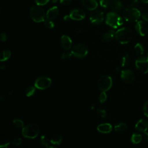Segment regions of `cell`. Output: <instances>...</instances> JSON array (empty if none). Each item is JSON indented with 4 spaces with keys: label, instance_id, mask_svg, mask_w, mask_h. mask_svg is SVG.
<instances>
[{
    "label": "cell",
    "instance_id": "484cf974",
    "mask_svg": "<svg viewBox=\"0 0 148 148\" xmlns=\"http://www.w3.org/2000/svg\"><path fill=\"white\" fill-rule=\"evenodd\" d=\"M134 50L136 53L140 55H142L144 53L145 51V49L143 45L140 43H138L135 45Z\"/></svg>",
    "mask_w": 148,
    "mask_h": 148
},
{
    "label": "cell",
    "instance_id": "3957f363",
    "mask_svg": "<svg viewBox=\"0 0 148 148\" xmlns=\"http://www.w3.org/2000/svg\"><path fill=\"white\" fill-rule=\"evenodd\" d=\"M29 14L31 19L36 23H40L45 20L46 14L45 10L39 5L31 7Z\"/></svg>",
    "mask_w": 148,
    "mask_h": 148
},
{
    "label": "cell",
    "instance_id": "e575fe53",
    "mask_svg": "<svg viewBox=\"0 0 148 148\" xmlns=\"http://www.w3.org/2000/svg\"><path fill=\"white\" fill-rule=\"evenodd\" d=\"M50 0H35V2L37 5L43 6L49 2Z\"/></svg>",
    "mask_w": 148,
    "mask_h": 148
},
{
    "label": "cell",
    "instance_id": "836d02e7",
    "mask_svg": "<svg viewBox=\"0 0 148 148\" xmlns=\"http://www.w3.org/2000/svg\"><path fill=\"white\" fill-rule=\"evenodd\" d=\"M143 112L144 114L148 117V101H147L143 106Z\"/></svg>",
    "mask_w": 148,
    "mask_h": 148
},
{
    "label": "cell",
    "instance_id": "9a60e30c",
    "mask_svg": "<svg viewBox=\"0 0 148 148\" xmlns=\"http://www.w3.org/2000/svg\"><path fill=\"white\" fill-rule=\"evenodd\" d=\"M109 7L113 12H119L123 8V3L120 0H109Z\"/></svg>",
    "mask_w": 148,
    "mask_h": 148
},
{
    "label": "cell",
    "instance_id": "7bdbcfd3",
    "mask_svg": "<svg viewBox=\"0 0 148 148\" xmlns=\"http://www.w3.org/2000/svg\"><path fill=\"white\" fill-rule=\"evenodd\" d=\"M70 18V17H69V16H65L64 17V20H65V21H67L68 19H69Z\"/></svg>",
    "mask_w": 148,
    "mask_h": 148
},
{
    "label": "cell",
    "instance_id": "7a4b0ae2",
    "mask_svg": "<svg viewBox=\"0 0 148 148\" xmlns=\"http://www.w3.org/2000/svg\"><path fill=\"white\" fill-rule=\"evenodd\" d=\"M105 23L109 26L117 28L123 24L122 17L115 12H110L106 14Z\"/></svg>",
    "mask_w": 148,
    "mask_h": 148
},
{
    "label": "cell",
    "instance_id": "b9f144b4",
    "mask_svg": "<svg viewBox=\"0 0 148 148\" xmlns=\"http://www.w3.org/2000/svg\"><path fill=\"white\" fill-rule=\"evenodd\" d=\"M143 135H142V137L143 139L146 141L148 142V132H147V131L142 132Z\"/></svg>",
    "mask_w": 148,
    "mask_h": 148
},
{
    "label": "cell",
    "instance_id": "4fadbf2b",
    "mask_svg": "<svg viewBox=\"0 0 148 148\" xmlns=\"http://www.w3.org/2000/svg\"><path fill=\"white\" fill-rule=\"evenodd\" d=\"M70 18L76 21H80L85 18V13L80 9L75 8L73 9L69 13Z\"/></svg>",
    "mask_w": 148,
    "mask_h": 148
},
{
    "label": "cell",
    "instance_id": "83f0119b",
    "mask_svg": "<svg viewBox=\"0 0 148 148\" xmlns=\"http://www.w3.org/2000/svg\"><path fill=\"white\" fill-rule=\"evenodd\" d=\"M35 88H36L35 87H34L33 86H29V87H27L25 91V95L28 97L33 95L35 91Z\"/></svg>",
    "mask_w": 148,
    "mask_h": 148
},
{
    "label": "cell",
    "instance_id": "d4e9b609",
    "mask_svg": "<svg viewBox=\"0 0 148 148\" xmlns=\"http://www.w3.org/2000/svg\"><path fill=\"white\" fill-rule=\"evenodd\" d=\"M127 129V125L124 123H120L114 126V130L117 132H123Z\"/></svg>",
    "mask_w": 148,
    "mask_h": 148
},
{
    "label": "cell",
    "instance_id": "ee69618b",
    "mask_svg": "<svg viewBox=\"0 0 148 148\" xmlns=\"http://www.w3.org/2000/svg\"><path fill=\"white\" fill-rule=\"evenodd\" d=\"M141 1L143 3H148V0H141Z\"/></svg>",
    "mask_w": 148,
    "mask_h": 148
},
{
    "label": "cell",
    "instance_id": "74e56055",
    "mask_svg": "<svg viewBox=\"0 0 148 148\" xmlns=\"http://www.w3.org/2000/svg\"><path fill=\"white\" fill-rule=\"evenodd\" d=\"M140 2L139 0H134L131 3V7L137 8V7L140 5Z\"/></svg>",
    "mask_w": 148,
    "mask_h": 148
},
{
    "label": "cell",
    "instance_id": "f546056e",
    "mask_svg": "<svg viewBox=\"0 0 148 148\" xmlns=\"http://www.w3.org/2000/svg\"><path fill=\"white\" fill-rule=\"evenodd\" d=\"M43 22H44V25L48 28H53L54 27V23L50 20L46 18L43 21Z\"/></svg>",
    "mask_w": 148,
    "mask_h": 148
},
{
    "label": "cell",
    "instance_id": "f35d334b",
    "mask_svg": "<svg viewBox=\"0 0 148 148\" xmlns=\"http://www.w3.org/2000/svg\"><path fill=\"white\" fill-rule=\"evenodd\" d=\"M142 17L145 21L148 22V12H145L143 13H142Z\"/></svg>",
    "mask_w": 148,
    "mask_h": 148
},
{
    "label": "cell",
    "instance_id": "9c48e42d",
    "mask_svg": "<svg viewBox=\"0 0 148 148\" xmlns=\"http://www.w3.org/2000/svg\"><path fill=\"white\" fill-rule=\"evenodd\" d=\"M51 80L46 76H40L37 78L35 82L34 86L39 90H45L50 86Z\"/></svg>",
    "mask_w": 148,
    "mask_h": 148
},
{
    "label": "cell",
    "instance_id": "7402d4cb",
    "mask_svg": "<svg viewBox=\"0 0 148 148\" xmlns=\"http://www.w3.org/2000/svg\"><path fill=\"white\" fill-rule=\"evenodd\" d=\"M142 139H143V137L141 134L134 133L131 136V140L134 144H138L141 142Z\"/></svg>",
    "mask_w": 148,
    "mask_h": 148
},
{
    "label": "cell",
    "instance_id": "bcb514c9",
    "mask_svg": "<svg viewBox=\"0 0 148 148\" xmlns=\"http://www.w3.org/2000/svg\"><path fill=\"white\" fill-rule=\"evenodd\" d=\"M147 57H148V53H147Z\"/></svg>",
    "mask_w": 148,
    "mask_h": 148
},
{
    "label": "cell",
    "instance_id": "6da1fadb",
    "mask_svg": "<svg viewBox=\"0 0 148 148\" xmlns=\"http://www.w3.org/2000/svg\"><path fill=\"white\" fill-rule=\"evenodd\" d=\"M132 30L128 27L121 28L116 32V39L121 44L128 43L132 39Z\"/></svg>",
    "mask_w": 148,
    "mask_h": 148
},
{
    "label": "cell",
    "instance_id": "4dcf8cb0",
    "mask_svg": "<svg viewBox=\"0 0 148 148\" xmlns=\"http://www.w3.org/2000/svg\"><path fill=\"white\" fill-rule=\"evenodd\" d=\"M72 55V52H68V51L64 52L61 55V58L62 60H68V59H69L71 57Z\"/></svg>",
    "mask_w": 148,
    "mask_h": 148
},
{
    "label": "cell",
    "instance_id": "603a6c76",
    "mask_svg": "<svg viewBox=\"0 0 148 148\" xmlns=\"http://www.w3.org/2000/svg\"><path fill=\"white\" fill-rule=\"evenodd\" d=\"M40 142L41 143V145H42L43 146L46 147H48V148H53L54 147L53 146H51L50 145V140H49L47 138V137L43 135H42L41 137H40Z\"/></svg>",
    "mask_w": 148,
    "mask_h": 148
},
{
    "label": "cell",
    "instance_id": "ab89813d",
    "mask_svg": "<svg viewBox=\"0 0 148 148\" xmlns=\"http://www.w3.org/2000/svg\"><path fill=\"white\" fill-rule=\"evenodd\" d=\"M71 0H60V2L63 5H68L71 3Z\"/></svg>",
    "mask_w": 148,
    "mask_h": 148
},
{
    "label": "cell",
    "instance_id": "2e32d148",
    "mask_svg": "<svg viewBox=\"0 0 148 148\" xmlns=\"http://www.w3.org/2000/svg\"><path fill=\"white\" fill-rule=\"evenodd\" d=\"M61 44L64 49L69 50L72 47V42L69 36L64 35L61 38Z\"/></svg>",
    "mask_w": 148,
    "mask_h": 148
},
{
    "label": "cell",
    "instance_id": "44dd1931",
    "mask_svg": "<svg viewBox=\"0 0 148 148\" xmlns=\"http://www.w3.org/2000/svg\"><path fill=\"white\" fill-rule=\"evenodd\" d=\"M62 141V138L61 135L59 134L53 135L50 139V142L51 144L54 145H60Z\"/></svg>",
    "mask_w": 148,
    "mask_h": 148
},
{
    "label": "cell",
    "instance_id": "1f68e13d",
    "mask_svg": "<svg viewBox=\"0 0 148 148\" xmlns=\"http://www.w3.org/2000/svg\"><path fill=\"white\" fill-rule=\"evenodd\" d=\"M106 98H107V95H106L105 92L102 91L99 95V102L101 103H103L106 100Z\"/></svg>",
    "mask_w": 148,
    "mask_h": 148
},
{
    "label": "cell",
    "instance_id": "4316f807",
    "mask_svg": "<svg viewBox=\"0 0 148 148\" xmlns=\"http://www.w3.org/2000/svg\"><path fill=\"white\" fill-rule=\"evenodd\" d=\"M130 62V58L128 55L124 56L121 60V65L122 67H125L128 65Z\"/></svg>",
    "mask_w": 148,
    "mask_h": 148
},
{
    "label": "cell",
    "instance_id": "cb8c5ba5",
    "mask_svg": "<svg viewBox=\"0 0 148 148\" xmlns=\"http://www.w3.org/2000/svg\"><path fill=\"white\" fill-rule=\"evenodd\" d=\"M11 56V52L9 50H4L2 51L1 53V61H5L8 60Z\"/></svg>",
    "mask_w": 148,
    "mask_h": 148
},
{
    "label": "cell",
    "instance_id": "e0dca14e",
    "mask_svg": "<svg viewBox=\"0 0 148 148\" xmlns=\"http://www.w3.org/2000/svg\"><path fill=\"white\" fill-rule=\"evenodd\" d=\"M58 8L57 6H53L47 11L46 14V18L50 20H54L58 16Z\"/></svg>",
    "mask_w": 148,
    "mask_h": 148
},
{
    "label": "cell",
    "instance_id": "60d3db41",
    "mask_svg": "<svg viewBox=\"0 0 148 148\" xmlns=\"http://www.w3.org/2000/svg\"><path fill=\"white\" fill-rule=\"evenodd\" d=\"M6 39H7L6 35L3 32L1 33V41L2 42H5L6 40Z\"/></svg>",
    "mask_w": 148,
    "mask_h": 148
},
{
    "label": "cell",
    "instance_id": "d6986e66",
    "mask_svg": "<svg viewBox=\"0 0 148 148\" xmlns=\"http://www.w3.org/2000/svg\"><path fill=\"white\" fill-rule=\"evenodd\" d=\"M97 130L101 133L108 134L111 132L112 130V127L110 124L109 123H102L99 124L97 128Z\"/></svg>",
    "mask_w": 148,
    "mask_h": 148
},
{
    "label": "cell",
    "instance_id": "277c9868",
    "mask_svg": "<svg viewBox=\"0 0 148 148\" xmlns=\"http://www.w3.org/2000/svg\"><path fill=\"white\" fill-rule=\"evenodd\" d=\"M123 18L128 22L134 23L138 20L140 16V11L136 8L130 7L123 12Z\"/></svg>",
    "mask_w": 148,
    "mask_h": 148
},
{
    "label": "cell",
    "instance_id": "f1b7e54d",
    "mask_svg": "<svg viewBox=\"0 0 148 148\" xmlns=\"http://www.w3.org/2000/svg\"><path fill=\"white\" fill-rule=\"evenodd\" d=\"M14 125L18 128H23L24 127V123L23 121L19 119H14L13 121Z\"/></svg>",
    "mask_w": 148,
    "mask_h": 148
},
{
    "label": "cell",
    "instance_id": "8d00e7d4",
    "mask_svg": "<svg viewBox=\"0 0 148 148\" xmlns=\"http://www.w3.org/2000/svg\"><path fill=\"white\" fill-rule=\"evenodd\" d=\"M10 145V142L6 140H2L1 142V145H0V147H8V146Z\"/></svg>",
    "mask_w": 148,
    "mask_h": 148
},
{
    "label": "cell",
    "instance_id": "8992f818",
    "mask_svg": "<svg viewBox=\"0 0 148 148\" xmlns=\"http://www.w3.org/2000/svg\"><path fill=\"white\" fill-rule=\"evenodd\" d=\"M97 86L102 91H108L112 86V79L108 75H102L98 80Z\"/></svg>",
    "mask_w": 148,
    "mask_h": 148
},
{
    "label": "cell",
    "instance_id": "5b68a950",
    "mask_svg": "<svg viewBox=\"0 0 148 148\" xmlns=\"http://www.w3.org/2000/svg\"><path fill=\"white\" fill-rule=\"evenodd\" d=\"M40 128L35 124H30L24 127L22 129L23 136L27 139H34L38 136Z\"/></svg>",
    "mask_w": 148,
    "mask_h": 148
},
{
    "label": "cell",
    "instance_id": "8fae6325",
    "mask_svg": "<svg viewBox=\"0 0 148 148\" xmlns=\"http://www.w3.org/2000/svg\"><path fill=\"white\" fill-rule=\"evenodd\" d=\"M120 76L121 80L126 84L132 83L135 79V75L134 72L130 69H124L121 71Z\"/></svg>",
    "mask_w": 148,
    "mask_h": 148
},
{
    "label": "cell",
    "instance_id": "d590c367",
    "mask_svg": "<svg viewBox=\"0 0 148 148\" xmlns=\"http://www.w3.org/2000/svg\"><path fill=\"white\" fill-rule=\"evenodd\" d=\"M21 143V139L20 138H16L12 142V143L15 146H18L20 145Z\"/></svg>",
    "mask_w": 148,
    "mask_h": 148
},
{
    "label": "cell",
    "instance_id": "5bb4252c",
    "mask_svg": "<svg viewBox=\"0 0 148 148\" xmlns=\"http://www.w3.org/2000/svg\"><path fill=\"white\" fill-rule=\"evenodd\" d=\"M135 128L141 132H144L147 131L148 130V121L145 119H142L139 120L135 124Z\"/></svg>",
    "mask_w": 148,
    "mask_h": 148
},
{
    "label": "cell",
    "instance_id": "f6af8a7d",
    "mask_svg": "<svg viewBox=\"0 0 148 148\" xmlns=\"http://www.w3.org/2000/svg\"><path fill=\"white\" fill-rule=\"evenodd\" d=\"M53 3H57L58 2V0H51Z\"/></svg>",
    "mask_w": 148,
    "mask_h": 148
},
{
    "label": "cell",
    "instance_id": "ffe728a7",
    "mask_svg": "<svg viewBox=\"0 0 148 148\" xmlns=\"http://www.w3.org/2000/svg\"><path fill=\"white\" fill-rule=\"evenodd\" d=\"M116 32L113 30H109L106 32L103 35V39L106 42H110L115 37Z\"/></svg>",
    "mask_w": 148,
    "mask_h": 148
},
{
    "label": "cell",
    "instance_id": "52a82bcc",
    "mask_svg": "<svg viewBox=\"0 0 148 148\" xmlns=\"http://www.w3.org/2000/svg\"><path fill=\"white\" fill-rule=\"evenodd\" d=\"M71 52L72 55L77 58H84L88 53L87 47L82 43H77L73 46Z\"/></svg>",
    "mask_w": 148,
    "mask_h": 148
},
{
    "label": "cell",
    "instance_id": "ac0fdd59",
    "mask_svg": "<svg viewBox=\"0 0 148 148\" xmlns=\"http://www.w3.org/2000/svg\"><path fill=\"white\" fill-rule=\"evenodd\" d=\"M82 4L83 6L89 10H95L98 6V2L96 0H82Z\"/></svg>",
    "mask_w": 148,
    "mask_h": 148
},
{
    "label": "cell",
    "instance_id": "d6a6232c",
    "mask_svg": "<svg viewBox=\"0 0 148 148\" xmlns=\"http://www.w3.org/2000/svg\"><path fill=\"white\" fill-rule=\"evenodd\" d=\"M100 5L103 8H107L109 7V0H99Z\"/></svg>",
    "mask_w": 148,
    "mask_h": 148
},
{
    "label": "cell",
    "instance_id": "7c38bea8",
    "mask_svg": "<svg viewBox=\"0 0 148 148\" xmlns=\"http://www.w3.org/2000/svg\"><path fill=\"white\" fill-rule=\"evenodd\" d=\"M136 32L140 36H145L148 32V25L144 21H139L135 26Z\"/></svg>",
    "mask_w": 148,
    "mask_h": 148
},
{
    "label": "cell",
    "instance_id": "30bf717a",
    "mask_svg": "<svg viewBox=\"0 0 148 148\" xmlns=\"http://www.w3.org/2000/svg\"><path fill=\"white\" fill-rule=\"evenodd\" d=\"M103 13L99 10H92L90 15V22L93 24H99L103 21Z\"/></svg>",
    "mask_w": 148,
    "mask_h": 148
},
{
    "label": "cell",
    "instance_id": "ba28073f",
    "mask_svg": "<svg viewBox=\"0 0 148 148\" xmlns=\"http://www.w3.org/2000/svg\"><path fill=\"white\" fill-rule=\"evenodd\" d=\"M135 66L137 70L143 74L148 73V57H140L135 61Z\"/></svg>",
    "mask_w": 148,
    "mask_h": 148
}]
</instances>
